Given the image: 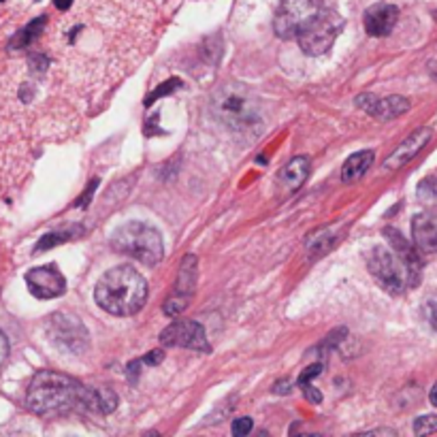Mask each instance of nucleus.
<instances>
[{"mask_svg":"<svg viewBox=\"0 0 437 437\" xmlns=\"http://www.w3.org/2000/svg\"><path fill=\"white\" fill-rule=\"evenodd\" d=\"M26 403L34 414H54V412L73 410V408L101 412L99 388H90L56 371H39L32 378L28 386Z\"/></svg>","mask_w":437,"mask_h":437,"instance_id":"1","label":"nucleus"},{"mask_svg":"<svg viewBox=\"0 0 437 437\" xmlns=\"http://www.w3.org/2000/svg\"><path fill=\"white\" fill-rule=\"evenodd\" d=\"M209 109L214 118L233 133L248 137H256L263 133L265 120L261 103L256 94L239 81H231L218 88L211 96Z\"/></svg>","mask_w":437,"mask_h":437,"instance_id":"2","label":"nucleus"},{"mask_svg":"<svg viewBox=\"0 0 437 437\" xmlns=\"http://www.w3.org/2000/svg\"><path fill=\"white\" fill-rule=\"evenodd\" d=\"M94 298L111 316H133L146 305V278L133 267H114L99 280Z\"/></svg>","mask_w":437,"mask_h":437,"instance_id":"3","label":"nucleus"},{"mask_svg":"<svg viewBox=\"0 0 437 437\" xmlns=\"http://www.w3.org/2000/svg\"><path fill=\"white\" fill-rule=\"evenodd\" d=\"M111 246L144 265L160 263L164 254L160 233L146 222H126L124 226H120L111 239Z\"/></svg>","mask_w":437,"mask_h":437,"instance_id":"4","label":"nucleus"},{"mask_svg":"<svg viewBox=\"0 0 437 437\" xmlns=\"http://www.w3.org/2000/svg\"><path fill=\"white\" fill-rule=\"evenodd\" d=\"M341 28H343V17L331 9H326V11L322 9L298 30L296 39H298L301 49L307 56H322L331 49V45L339 36Z\"/></svg>","mask_w":437,"mask_h":437,"instance_id":"5","label":"nucleus"},{"mask_svg":"<svg viewBox=\"0 0 437 437\" xmlns=\"http://www.w3.org/2000/svg\"><path fill=\"white\" fill-rule=\"evenodd\" d=\"M367 265H369L371 276L380 282V286L386 288L391 294H401L410 286L408 269L395 252L386 248H373Z\"/></svg>","mask_w":437,"mask_h":437,"instance_id":"6","label":"nucleus"},{"mask_svg":"<svg viewBox=\"0 0 437 437\" xmlns=\"http://www.w3.org/2000/svg\"><path fill=\"white\" fill-rule=\"evenodd\" d=\"M47 333L64 352L81 354L88 348V331L73 313H54L47 322Z\"/></svg>","mask_w":437,"mask_h":437,"instance_id":"7","label":"nucleus"},{"mask_svg":"<svg viewBox=\"0 0 437 437\" xmlns=\"http://www.w3.org/2000/svg\"><path fill=\"white\" fill-rule=\"evenodd\" d=\"M322 11V0H282L278 13H276V34L280 39H292L298 34V30Z\"/></svg>","mask_w":437,"mask_h":437,"instance_id":"8","label":"nucleus"},{"mask_svg":"<svg viewBox=\"0 0 437 437\" xmlns=\"http://www.w3.org/2000/svg\"><path fill=\"white\" fill-rule=\"evenodd\" d=\"M160 341L169 348H190L199 352H209L205 328L194 320H177L166 326L160 335Z\"/></svg>","mask_w":437,"mask_h":437,"instance_id":"9","label":"nucleus"},{"mask_svg":"<svg viewBox=\"0 0 437 437\" xmlns=\"http://www.w3.org/2000/svg\"><path fill=\"white\" fill-rule=\"evenodd\" d=\"M26 284L32 296L36 298H54L66 291V280L58 271L56 265L34 267L26 273Z\"/></svg>","mask_w":437,"mask_h":437,"instance_id":"10","label":"nucleus"},{"mask_svg":"<svg viewBox=\"0 0 437 437\" xmlns=\"http://www.w3.org/2000/svg\"><path fill=\"white\" fill-rule=\"evenodd\" d=\"M356 107H361L363 111H367L369 116H373L376 120H395L399 116H403L410 109L408 99L403 96H386V99H378L373 94H361L356 99Z\"/></svg>","mask_w":437,"mask_h":437,"instance_id":"11","label":"nucleus"},{"mask_svg":"<svg viewBox=\"0 0 437 437\" xmlns=\"http://www.w3.org/2000/svg\"><path fill=\"white\" fill-rule=\"evenodd\" d=\"M397 19H399V9L395 4H388V2L373 4L363 15L365 30L371 36H386V34H391L395 24H397Z\"/></svg>","mask_w":437,"mask_h":437,"instance_id":"12","label":"nucleus"},{"mask_svg":"<svg viewBox=\"0 0 437 437\" xmlns=\"http://www.w3.org/2000/svg\"><path fill=\"white\" fill-rule=\"evenodd\" d=\"M431 139V129H418L414 131L401 146L397 147L386 160H384V169H401L403 164H408L423 147L429 144Z\"/></svg>","mask_w":437,"mask_h":437,"instance_id":"13","label":"nucleus"},{"mask_svg":"<svg viewBox=\"0 0 437 437\" xmlns=\"http://www.w3.org/2000/svg\"><path fill=\"white\" fill-rule=\"evenodd\" d=\"M384 233H386V239L391 241L395 254L403 261V265H406V269H408V282H410V286H418V282H421V258H418L416 250L399 235V231L386 228Z\"/></svg>","mask_w":437,"mask_h":437,"instance_id":"14","label":"nucleus"},{"mask_svg":"<svg viewBox=\"0 0 437 437\" xmlns=\"http://www.w3.org/2000/svg\"><path fill=\"white\" fill-rule=\"evenodd\" d=\"M412 237L418 250L437 254V216L418 214L412 220Z\"/></svg>","mask_w":437,"mask_h":437,"instance_id":"15","label":"nucleus"},{"mask_svg":"<svg viewBox=\"0 0 437 437\" xmlns=\"http://www.w3.org/2000/svg\"><path fill=\"white\" fill-rule=\"evenodd\" d=\"M307 175H309V158L296 156V158H292L291 162L280 171L278 181L282 184L284 190L294 192V190H298V188L303 186V181L307 179Z\"/></svg>","mask_w":437,"mask_h":437,"instance_id":"16","label":"nucleus"},{"mask_svg":"<svg viewBox=\"0 0 437 437\" xmlns=\"http://www.w3.org/2000/svg\"><path fill=\"white\" fill-rule=\"evenodd\" d=\"M371 164H373V151H371V149L356 151V154H352V156L346 160V164H343V169H341V179H343L346 184L358 181V179L369 171Z\"/></svg>","mask_w":437,"mask_h":437,"instance_id":"17","label":"nucleus"},{"mask_svg":"<svg viewBox=\"0 0 437 437\" xmlns=\"http://www.w3.org/2000/svg\"><path fill=\"white\" fill-rule=\"evenodd\" d=\"M196 288V256L188 254L184 261H181V267H179V276H177V282H175V292L179 296H190Z\"/></svg>","mask_w":437,"mask_h":437,"instance_id":"18","label":"nucleus"},{"mask_svg":"<svg viewBox=\"0 0 437 437\" xmlns=\"http://www.w3.org/2000/svg\"><path fill=\"white\" fill-rule=\"evenodd\" d=\"M45 24H47V17L43 15V17H36V19H32L28 26H24L13 39H11V43H9V47L11 49H21V47H28L30 43H34L36 41V36L43 32V28H45Z\"/></svg>","mask_w":437,"mask_h":437,"instance_id":"19","label":"nucleus"},{"mask_svg":"<svg viewBox=\"0 0 437 437\" xmlns=\"http://www.w3.org/2000/svg\"><path fill=\"white\" fill-rule=\"evenodd\" d=\"M75 228H79V226H73V228H69V231H54V233L43 235V237L39 239V243L34 246V252H45V250H51L54 246H60V243L73 239V237H75V233H73Z\"/></svg>","mask_w":437,"mask_h":437,"instance_id":"20","label":"nucleus"},{"mask_svg":"<svg viewBox=\"0 0 437 437\" xmlns=\"http://www.w3.org/2000/svg\"><path fill=\"white\" fill-rule=\"evenodd\" d=\"M418 199L427 205H437V177H429L418 186Z\"/></svg>","mask_w":437,"mask_h":437,"instance_id":"21","label":"nucleus"},{"mask_svg":"<svg viewBox=\"0 0 437 437\" xmlns=\"http://www.w3.org/2000/svg\"><path fill=\"white\" fill-rule=\"evenodd\" d=\"M177 88H181V81L177 79V77H173V79H169V81H164V84H160L149 96L146 99V105H151V103H156L158 99H162V96H169V94H173Z\"/></svg>","mask_w":437,"mask_h":437,"instance_id":"22","label":"nucleus"},{"mask_svg":"<svg viewBox=\"0 0 437 437\" xmlns=\"http://www.w3.org/2000/svg\"><path fill=\"white\" fill-rule=\"evenodd\" d=\"M423 316L429 322V326L437 331V292H431L423 303Z\"/></svg>","mask_w":437,"mask_h":437,"instance_id":"23","label":"nucleus"},{"mask_svg":"<svg viewBox=\"0 0 437 437\" xmlns=\"http://www.w3.org/2000/svg\"><path fill=\"white\" fill-rule=\"evenodd\" d=\"M437 431V414L431 416H421L414 421V433L416 436H429V433H436Z\"/></svg>","mask_w":437,"mask_h":437,"instance_id":"24","label":"nucleus"},{"mask_svg":"<svg viewBox=\"0 0 437 437\" xmlns=\"http://www.w3.org/2000/svg\"><path fill=\"white\" fill-rule=\"evenodd\" d=\"M186 305H188V301L186 298H171V301H166V305H164V311L171 316V318H177L184 309H186Z\"/></svg>","mask_w":437,"mask_h":437,"instance_id":"25","label":"nucleus"},{"mask_svg":"<svg viewBox=\"0 0 437 437\" xmlns=\"http://www.w3.org/2000/svg\"><path fill=\"white\" fill-rule=\"evenodd\" d=\"M252 431V418H237L233 423V436L243 437Z\"/></svg>","mask_w":437,"mask_h":437,"instance_id":"26","label":"nucleus"},{"mask_svg":"<svg viewBox=\"0 0 437 437\" xmlns=\"http://www.w3.org/2000/svg\"><path fill=\"white\" fill-rule=\"evenodd\" d=\"M322 373V365H311V367H307L303 373H301V378H298V386H305V384H309L316 376H320Z\"/></svg>","mask_w":437,"mask_h":437,"instance_id":"27","label":"nucleus"},{"mask_svg":"<svg viewBox=\"0 0 437 437\" xmlns=\"http://www.w3.org/2000/svg\"><path fill=\"white\" fill-rule=\"evenodd\" d=\"M30 69L34 71V73H43L45 69H47V60H45V56H30Z\"/></svg>","mask_w":437,"mask_h":437,"instance_id":"28","label":"nucleus"},{"mask_svg":"<svg viewBox=\"0 0 437 437\" xmlns=\"http://www.w3.org/2000/svg\"><path fill=\"white\" fill-rule=\"evenodd\" d=\"M303 391H305V397L311 401V403H320L322 401V393L318 391V388H313L311 384H305V386H301Z\"/></svg>","mask_w":437,"mask_h":437,"instance_id":"29","label":"nucleus"},{"mask_svg":"<svg viewBox=\"0 0 437 437\" xmlns=\"http://www.w3.org/2000/svg\"><path fill=\"white\" fill-rule=\"evenodd\" d=\"M96 186H99V179H92V184H90V188L86 190V194H84V196H79V201H77V205H81V207H88V203L92 201V194H94V190H96Z\"/></svg>","mask_w":437,"mask_h":437,"instance_id":"30","label":"nucleus"},{"mask_svg":"<svg viewBox=\"0 0 437 437\" xmlns=\"http://www.w3.org/2000/svg\"><path fill=\"white\" fill-rule=\"evenodd\" d=\"M162 356H164L162 350H154V352H149L146 358H144V363H147V365H158V363L162 361Z\"/></svg>","mask_w":437,"mask_h":437,"instance_id":"31","label":"nucleus"},{"mask_svg":"<svg viewBox=\"0 0 437 437\" xmlns=\"http://www.w3.org/2000/svg\"><path fill=\"white\" fill-rule=\"evenodd\" d=\"M54 4H56L60 11H69L71 4H73V0H54Z\"/></svg>","mask_w":437,"mask_h":437,"instance_id":"32","label":"nucleus"},{"mask_svg":"<svg viewBox=\"0 0 437 437\" xmlns=\"http://www.w3.org/2000/svg\"><path fill=\"white\" fill-rule=\"evenodd\" d=\"M276 393H280V395H282V393H291V384H288V382H280V384L276 386Z\"/></svg>","mask_w":437,"mask_h":437,"instance_id":"33","label":"nucleus"},{"mask_svg":"<svg viewBox=\"0 0 437 437\" xmlns=\"http://www.w3.org/2000/svg\"><path fill=\"white\" fill-rule=\"evenodd\" d=\"M429 399H431V403H433V406H437V382H436V386L431 388V395H429Z\"/></svg>","mask_w":437,"mask_h":437,"instance_id":"34","label":"nucleus"},{"mask_svg":"<svg viewBox=\"0 0 437 437\" xmlns=\"http://www.w3.org/2000/svg\"><path fill=\"white\" fill-rule=\"evenodd\" d=\"M4 352H6V341H4V337L0 335V356H2Z\"/></svg>","mask_w":437,"mask_h":437,"instance_id":"35","label":"nucleus"},{"mask_svg":"<svg viewBox=\"0 0 437 437\" xmlns=\"http://www.w3.org/2000/svg\"><path fill=\"white\" fill-rule=\"evenodd\" d=\"M0 2H4V0H0Z\"/></svg>","mask_w":437,"mask_h":437,"instance_id":"36","label":"nucleus"}]
</instances>
